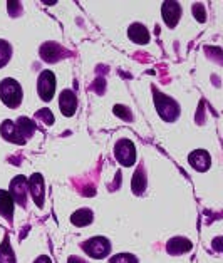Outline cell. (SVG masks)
I'll return each instance as SVG.
<instances>
[{
  "label": "cell",
  "instance_id": "cell-9",
  "mask_svg": "<svg viewBox=\"0 0 223 263\" xmlns=\"http://www.w3.org/2000/svg\"><path fill=\"white\" fill-rule=\"evenodd\" d=\"M188 161L196 171H207L210 168V164H212V158H210V155L205 149H198L191 153L188 156Z\"/></svg>",
  "mask_w": 223,
  "mask_h": 263
},
{
  "label": "cell",
  "instance_id": "cell-6",
  "mask_svg": "<svg viewBox=\"0 0 223 263\" xmlns=\"http://www.w3.org/2000/svg\"><path fill=\"white\" fill-rule=\"evenodd\" d=\"M27 191H29V183L24 176H15L14 179H12L10 191H9L12 200L24 206L25 201H27Z\"/></svg>",
  "mask_w": 223,
  "mask_h": 263
},
{
  "label": "cell",
  "instance_id": "cell-3",
  "mask_svg": "<svg viewBox=\"0 0 223 263\" xmlns=\"http://www.w3.org/2000/svg\"><path fill=\"white\" fill-rule=\"evenodd\" d=\"M155 104L156 111L163 121H176L178 116H180V106L173 99H170L168 96L155 92Z\"/></svg>",
  "mask_w": 223,
  "mask_h": 263
},
{
  "label": "cell",
  "instance_id": "cell-18",
  "mask_svg": "<svg viewBox=\"0 0 223 263\" xmlns=\"http://www.w3.org/2000/svg\"><path fill=\"white\" fill-rule=\"evenodd\" d=\"M133 191H135V195H141L143 191L146 190V178H144V168L143 166H139L135 173V178H133Z\"/></svg>",
  "mask_w": 223,
  "mask_h": 263
},
{
  "label": "cell",
  "instance_id": "cell-19",
  "mask_svg": "<svg viewBox=\"0 0 223 263\" xmlns=\"http://www.w3.org/2000/svg\"><path fill=\"white\" fill-rule=\"evenodd\" d=\"M0 263H15V255L12 252L9 238H5L0 245Z\"/></svg>",
  "mask_w": 223,
  "mask_h": 263
},
{
  "label": "cell",
  "instance_id": "cell-16",
  "mask_svg": "<svg viewBox=\"0 0 223 263\" xmlns=\"http://www.w3.org/2000/svg\"><path fill=\"white\" fill-rule=\"evenodd\" d=\"M14 124H15L17 134L24 141L27 138H30L32 134H34V131H35V123L32 119H29V118H18L17 123H14Z\"/></svg>",
  "mask_w": 223,
  "mask_h": 263
},
{
  "label": "cell",
  "instance_id": "cell-15",
  "mask_svg": "<svg viewBox=\"0 0 223 263\" xmlns=\"http://www.w3.org/2000/svg\"><path fill=\"white\" fill-rule=\"evenodd\" d=\"M0 215L7 220H12V215H14V200L5 190H0Z\"/></svg>",
  "mask_w": 223,
  "mask_h": 263
},
{
  "label": "cell",
  "instance_id": "cell-2",
  "mask_svg": "<svg viewBox=\"0 0 223 263\" xmlns=\"http://www.w3.org/2000/svg\"><path fill=\"white\" fill-rule=\"evenodd\" d=\"M81 247L91 258H96V260L106 258V256L111 253V241L104 238V236H94V238L82 243Z\"/></svg>",
  "mask_w": 223,
  "mask_h": 263
},
{
  "label": "cell",
  "instance_id": "cell-20",
  "mask_svg": "<svg viewBox=\"0 0 223 263\" xmlns=\"http://www.w3.org/2000/svg\"><path fill=\"white\" fill-rule=\"evenodd\" d=\"M10 55H12L10 44L7 41H0V67H4L10 61Z\"/></svg>",
  "mask_w": 223,
  "mask_h": 263
},
{
  "label": "cell",
  "instance_id": "cell-11",
  "mask_svg": "<svg viewBox=\"0 0 223 263\" xmlns=\"http://www.w3.org/2000/svg\"><path fill=\"white\" fill-rule=\"evenodd\" d=\"M29 183V190L32 193V198H34V201L37 206H42L44 204V196H46V193H44V179L41 175H34L30 178Z\"/></svg>",
  "mask_w": 223,
  "mask_h": 263
},
{
  "label": "cell",
  "instance_id": "cell-26",
  "mask_svg": "<svg viewBox=\"0 0 223 263\" xmlns=\"http://www.w3.org/2000/svg\"><path fill=\"white\" fill-rule=\"evenodd\" d=\"M34 263H52V261H50V258H49L47 255H42V256H39V258H37Z\"/></svg>",
  "mask_w": 223,
  "mask_h": 263
},
{
  "label": "cell",
  "instance_id": "cell-4",
  "mask_svg": "<svg viewBox=\"0 0 223 263\" xmlns=\"http://www.w3.org/2000/svg\"><path fill=\"white\" fill-rule=\"evenodd\" d=\"M114 156L123 166H133L136 161V147L129 139H119L114 146Z\"/></svg>",
  "mask_w": 223,
  "mask_h": 263
},
{
  "label": "cell",
  "instance_id": "cell-21",
  "mask_svg": "<svg viewBox=\"0 0 223 263\" xmlns=\"http://www.w3.org/2000/svg\"><path fill=\"white\" fill-rule=\"evenodd\" d=\"M109 263H138V258L131 253H118L109 260Z\"/></svg>",
  "mask_w": 223,
  "mask_h": 263
},
{
  "label": "cell",
  "instance_id": "cell-5",
  "mask_svg": "<svg viewBox=\"0 0 223 263\" xmlns=\"http://www.w3.org/2000/svg\"><path fill=\"white\" fill-rule=\"evenodd\" d=\"M37 92L42 101H50L55 92V76L52 70H42L37 79Z\"/></svg>",
  "mask_w": 223,
  "mask_h": 263
},
{
  "label": "cell",
  "instance_id": "cell-10",
  "mask_svg": "<svg viewBox=\"0 0 223 263\" xmlns=\"http://www.w3.org/2000/svg\"><path fill=\"white\" fill-rule=\"evenodd\" d=\"M193 248L191 241L188 238H183V236H175L166 243V252L170 255H183L188 253L190 250Z\"/></svg>",
  "mask_w": 223,
  "mask_h": 263
},
{
  "label": "cell",
  "instance_id": "cell-8",
  "mask_svg": "<svg viewBox=\"0 0 223 263\" xmlns=\"http://www.w3.org/2000/svg\"><path fill=\"white\" fill-rule=\"evenodd\" d=\"M59 107L64 116H72L78 107V98L71 89H64L59 96Z\"/></svg>",
  "mask_w": 223,
  "mask_h": 263
},
{
  "label": "cell",
  "instance_id": "cell-1",
  "mask_svg": "<svg viewBox=\"0 0 223 263\" xmlns=\"http://www.w3.org/2000/svg\"><path fill=\"white\" fill-rule=\"evenodd\" d=\"M0 99L7 107L15 109L22 102V87L15 79H4L0 82Z\"/></svg>",
  "mask_w": 223,
  "mask_h": 263
},
{
  "label": "cell",
  "instance_id": "cell-7",
  "mask_svg": "<svg viewBox=\"0 0 223 263\" xmlns=\"http://www.w3.org/2000/svg\"><path fill=\"white\" fill-rule=\"evenodd\" d=\"M161 14L164 22H166L168 27H176V24L180 22V17H181V5L178 2H164L163 7H161Z\"/></svg>",
  "mask_w": 223,
  "mask_h": 263
},
{
  "label": "cell",
  "instance_id": "cell-24",
  "mask_svg": "<svg viewBox=\"0 0 223 263\" xmlns=\"http://www.w3.org/2000/svg\"><path fill=\"white\" fill-rule=\"evenodd\" d=\"M193 14L195 15H198V21L200 22H205V9H203V5L201 4H196V5H193Z\"/></svg>",
  "mask_w": 223,
  "mask_h": 263
},
{
  "label": "cell",
  "instance_id": "cell-27",
  "mask_svg": "<svg viewBox=\"0 0 223 263\" xmlns=\"http://www.w3.org/2000/svg\"><path fill=\"white\" fill-rule=\"evenodd\" d=\"M220 241H221V238H216V240H215V248H216V250H220V248H221V247H220Z\"/></svg>",
  "mask_w": 223,
  "mask_h": 263
},
{
  "label": "cell",
  "instance_id": "cell-17",
  "mask_svg": "<svg viewBox=\"0 0 223 263\" xmlns=\"http://www.w3.org/2000/svg\"><path fill=\"white\" fill-rule=\"evenodd\" d=\"M92 211L89 208H82V210H78L76 213L71 216V221L76 224V227H87L89 223L92 221Z\"/></svg>",
  "mask_w": 223,
  "mask_h": 263
},
{
  "label": "cell",
  "instance_id": "cell-23",
  "mask_svg": "<svg viewBox=\"0 0 223 263\" xmlns=\"http://www.w3.org/2000/svg\"><path fill=\"white\" fill-rule=\"evenodd\" d=\"M114 114H116V116H119V118L126 119V121H131V119H133L131 112H129V109H127L126 106H121V104L114 106Z\"/></svg>",
  "mask_w": 223,
  "mask_h": 263
},
{
  "label": "cell",
  "instance_id": "cell-12",
  "mask_svg": "<svg viewBox=\"0 0 223 263\" xmlns=\"http://www.w3.org/2000/svg\"><path fill=\"white\" fill-rule=\"evenodd\" d=\"M127 35L135 44H148L150 42V32L143 24H133L127 29Z\"/></svg>",
  "mask_w": 223,
  "mask_h": 263
},
{
  "label": "cell",
  "instance_id": "cell-28",
  "mask_svg": "<svg viewBox=\"0 0 223 263\" xmlns=\"http://www.w3.org/2000/svg\"><path fill=\"white\" fill-rule=\"evenodd\" d=\"M69 263H84V261H81L79 258H71V260H69Z\"/></svg>",
  "mask_w": 223,
  "mask_h": 263
},
{
  "label": "cell",
  "instance_id": "cell-13",
  "mask_svg": "<svg viewBox=\"0 0 223 263\" xmlns=\"http://www.w3.org/2000/svg\"><path fill=\"white\" fill-rule=\"evenodd\" d=\"M61 55H62V49L59 44H55V42H47L41 47V57L47 62L59 61Z\"/></svg>",
  "mask_w": 223,
  "mask_h": 263
},
{
  "label": "cell",
  "instance_id": "cell-22",
  "mask_svg": "<svg viewBox=\"0 0 223 263\" xmlns=\"http://www.w3.org/2000/svg\"><path fill=\"white\" fill-rule=\"evenodd\" d=\"M35 118L39 121H42L44 124H52L54 123V116L49 109H41V111L35 114Z\"/></svg>",
  "mask_w": 223,
  "mask_h": 263
},
{
  "label": "cell",
  "instance_id": "cell-14",
  "mask_svg": "<svg viewBox=\"0 0 223 263\" xmlns=\"http://www.w3.org/2000/svg\"><path fill=\"white\" fill-rule=\"evenodd\" d=\"M0 134H2V136L7 141H10V143H14V144H24L25 143V141L17 134L15 124L12 123V121H4L2 126H0Z\"/></svg>",
  "mask_w": 223,
  "mask_h": 263
},
{
  "label": "cell",
  "instance_id": "cell-25",
  "mask_svg": "<svg viewBox=\"0 0 223 263\" xmlns=\"http://www.w3.org/2000/svg\"><path fill=\"white\" fill-rule=\"evenodd\" d=\"M9 12H10V15L17 17L18 12H22V5L18 2H9Z\"/></svg>",
  "mask_w": 223,
  "mask_h": 263
}]
</instances>
